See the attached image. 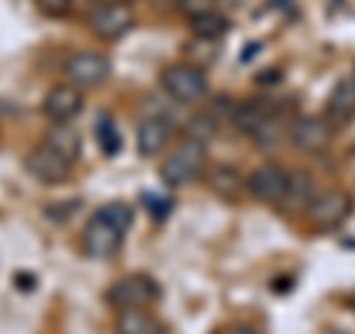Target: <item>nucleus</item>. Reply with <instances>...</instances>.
<instances>
[{
    "instance_id": "f257e3e1",
    "label": "nucleus",
    "mask_w": 355,
    "mask_h": 334,
    "mask_svg": "<svg viewBox=\"0 0 355 334\" xmlns=\"http://www.w3.org/2000/svg\"><path fill=\"white\" fill-rule=\"evenodd\" d=\"M133 225V210L125 202H110L86 222L83 228V252L95 261H107L121 249L125 234Z\"/></svg>"
},
{
    "instance_id": "f03ea898",
    "label": "nucleus",
    "mask_w": 355,
    "mask_h": 334,
    "mask_svg": "<svg viewBox=\"0 0 355 334\" xmlns=\"http://www.w3.org/2000/svg\"><path fill=\"white\" fill-rule=\"evenodd\" d=\"M205 172V142L202 139H184L169 157L163 160L160 175L169 186H187Z\"/></svg>"
},
{
    "instance_id": "7ed1b4c3",
    "label": "nucleus",
    "mask_w": 355,
    "mask_h": 334,
    "mask_svg": "<svg viewBox=\"0 0 355 334\" xmlns=\"http://www.w3.org/2000/svg\"><path fill=\"white\" fill-rule=\"evenodd\" d=\"M160 299V284L154 281L146 272H133L113 281V287L107 290V302L116 310H128V308H148Z\"/></svg>"
},
{
    "instance_id": "20e7f679",
    "label": "nucleus",
    "mask_w": 355,
    "mask_h": 334,
    "mask_svg": "<svg viewBox=\"0 0 355 334\" xmlns=\"http://www.w3.org/2000/svg\"><path fill=\"white\" fill-rule=\"evenodd\" d=\"M163 92L178 104H198L207 98V77L196 65H169L160 77Z\"/></svg>"
},
{
    "instance_id": "39448f33",
    "label": "nucleus",
    "mask_w": 355,
    "mask_h": 334,
    "mask_svg": "<svg viewBox=\"0 0 355 334\" xmlns=\"http://www.w3.org/2000/svg\"><path fill=\"white\" fill-rule=\"evenodd\" d=\"M246 189L252 198L263 204H284L287 189H291V172L279 163H263L249 175Z\"/></svg>"
},
{
    "instance_id": "423d86ee",
    "label": "nucleus",
    "mask_w": 355,
    "mask_h": 334,
    "mask_svg": "<svg viewBox=\"0 0 355 334\" xmlns=\"http://www.w3.org/2000/svg\"><path fill=\"white\" fill-rule=\"evenodd\" d=\"M352 213V195L347 189H326V193H317L314 202L308 204V219L314 228H338L340 222H347Z\"/></svg>"
},
{
    "instance_id": "0eeeda50",
    "label": "nucleus",
    "mask_w": 355,
    "mask_h": 334,
    "mask_svg": "<svg viewBox=\"0 0 355 334\" xmlns=\"http://www.w3.org/2000/svg\"><path fill=\"white\" fill-rule=\"evenodd\" d=\"M62 71L69 77V83L80 89H92V86H101L110 77V60L98 51H74L62 62Z\"/></svg>"
},
{
    "instance_id": "6e6552de",
    "label": "nucleus",
    "mask_w": 355,
    "mask_h": 334,
    "mask_svg": "<svg viewBox=\"0 0 355 334\" xmlns=\"http://www.w3.org/2000/svg\"><path fill=\"white\" fill-rule=\"evenodd\" d=\"M130 27H133V12L125 3H98L89 12V30L104 42L121 39L125 33H130Z\"/></svg>"
},
{
    "instance_id": "1a4fd4ad",
    "label": "nucleus",
    "mask_w": 355,
    "mask_h": 334,
    "mask_svg": "<svg viewBox=\"0 0 355 334\" xmlns=\"http://www.w3.org/2000/svg\"><path fill=\"white\" fill-rule=\"evenodd\" d=\"M331 133H335V128L326 118L302 116L291 125V142L302 154H323L331 146Z\"/></svg>"
},
{
    "instance_id": "9d476101",
    "label": "nucleus",
    "mask_w": 355,
    "mask_h": 334,
    "mask_svg": "<svg viewBox=\"0 0 355 334\" xmlns=\"http://www.w3.org/2000/svg\"><path fill=\"white\" fill-rule=\"evenodd\" d=\"M24 166H27V172L36 177V181H42V184H62V181H69L74 163H69L65 157H60L57 151L48 148V146L42 142V146H36V148L27 151Z\"/></svg>"
},
{
    "instance_id": "9b49d317",
    "label": "nucleus",
    "mask_w": 355,
    "mask_h": 334,
    "mask_svg": "<svg viewBox=\"0 0 355 334\" xmlns=\"http://www.w3.org/2000/svg\"><path fill=\"white\" fill-rule=\"evenodd\" d=\"M44 116L51 121H71L83 109V89L74 83H57L44 95Z\"/></svg>"
},
{
    "instance_id": "f8f14e48",
    "label": "nucleus",
    "mask_w": 355,
    "mask_h": 334,
    "mask_svg": "<svg viewBox=\"0 0 355 334\" xmlns=\"http://www.w3.org/2000/svg\"><path fill=\"white\" fill-rule=\"evenodd\" d=\"M172 139V125L163 116H148L139 121L137 128V148L142 157H157L160 151H166Z\"/></svg>"
},
{
    "instance_id": "ddd939ff",
    "label": "nucleus",
    "mask_w": 355,
    "mask_h": 334,
    "mask_svg": "<svg viewBox=\"0 0 355 334\" xmlns=\"http://www.w3.org/2000/svg\"><path fill=\"white\" fill-rule=\"evenodd\" d=\"M352 116H355V77H347V80H340L331 89L323 118L331 128H340V125H347V121H352Z\"/></svg>"
},
{
    "instance_id": "4468645a",
    "label": "nucleus",
    "mask_w": 355,
    "mask_h": 334,
    "mask_svg": "<svg viewBox=\"0 0 355 334\" xmlns=\"http://www.w3.org/2000/svg\"><path fill=\"white\" fill-rule=\"evenodd\" d=\"M44 146L53 148L69 163H77V157H80V151H83V139H80V133L71 128V121H53L51 130L44 133Z\"/></svg>"
},
{
    "instance_id": "2eb2a0df",
    "label": "nucleus",
    "mask_w": 355,
    "mask_h": 334,
    "mask_svg": "<svg viewBox=\"0 0 355 334\" xmlns=\"http://www.w3.org/2000/svg\"><path fill=\"white\" fill-rule=\"evenodd\" d=\"M113 328L116 334H166V326L154 314H148L146 308L119 310Z\"/></svg>"
},
{
    "instance_id": "dca6fc26",
    "label": "nucleus",
    "mask_w": 355,
    "mask_h": 334,
    "mask_svg": "<svg viewBox=\"0 0 355 334\" xmlns=\"http://www.w3.org/2000/svg\"><path fill=\"white\" fill-rule=\"evenodd\" d=\"M207 184L214 189L216 195L222 198H237L243 189H246V181H243V175L234 169V166L222 163V166H214V169L207 172Z\"/></svg>"
},
{
    "instance_id": "f3484780",
    "label": "nucleus",
    "mask_w": 355,
    "mask_h": 334,
    "mask_svg": "<svg viewBox=\"0 0 355 334\" xmlns=\"http://www.w3.org/2000/svg\"><path fill=\"white\" fill-rule=\"evenodd\" d=\"M270 118H272L270 109H266L261 101H246V104L234 107V113H231V121H234L237 130L246 133V137H254Z\"/></svg>"
},
{
    "instance_id": "a211bd4d",
    "label": "nucleus",
    "mask_w": 355,
    "mask_h": 334,
    "mask_svg": "<svg viewBox=\"0 0 355 334\" xmlns=\"http://www.w3.org/2000/svg\"><path fill=\"white\" fill-rule=\"evenodd\" d=\"M228 27H231V21L222 12H216V9H198L190 18V30L198 39H219L228 33Z\"/></svg>"
},
{
    "instance_id": "6ab92c4d",
    "label": "nucleus",
    "mask_w": 355,
    "mask_h": 334,
    "mask_svg": "<svg viewBox=\"0 0 355 334\" xmlns=\"http://www.w3.org/2000/svg\"><path fill=\"white\" fill-rule=\"evenodd\" d=\"M314 195H317V184H314V177L305 175V172H296V175H291V189H287L284 204L308 210V204L314 202Z\"/></svg>"
},
{
    "instance_id": "aec40b11",
    "label": "nucleus",
    "mask_w": 355,
    "mask_h": 334,
    "mask_svg": "<svg viewBox=\"0 0 355 334\" xmlns=\"http://www.w3.org/2000/svg\"><path fill=\"white\" fill-rule=\"evenodd\" d=\"M95 133H98V142H101V151L107 154V157H113V154L121 151V133H119L116 121L110 118V116H101V121H98Z\"/></svg>"
},
{
    "instance_id": "412c9836",
    "label": "nucleus",
    "mask_w": 355,
    "mask_h": 334,
    "mask_svg": "<svg viewBox=\"0 0 355 334\" xmlns=\"http://www.w3.org/2000/svg\"><path fill=\"white\" fill-rule=\"evenodd\" d=\"M36 6L44 9L48 15H62V12H69L71 0H36Z\"/></svg>"
},
{
    "instance_id": "4be33fe9",
    "label": "nucleus",
    "mask_w": 355,
    "mask_h": 334,
    "mask_svg": "<svg viewBox=\"0 0 355 334\" xmlns=\"http://www.w3.org/2000/svg\"><path fill=\"white\" fill-rule=\"evenodd\" d=\"M231 334H261V331H258V328H252V326H237Z\"/></svg>"
},
{
    "instance_id": "5701e85b",
    "label": "nucleus",
    "mask_w": 355,
    "mask_h": 334,
    "mask_svg": "<svg viewBox=\"0 0 355 334\" xmlns=\"http://www.w3.org/2000/svg\"><path fill=\"white\" fill-rule=\"evenodd\" d=\"M349 308H352V310H355V293H352V296H349Z\"/></svg>"
},
{
    "instance_id": "b1692460",
    "label": "nucleus",
    "mask_w": 355,
    "mask_h": 334,
    "mask_svg": "<svg viewBox=\"0 0 355 334\" xmlns=\"http://www.w3.org/2000/svg\"><path fill=\"white\" fill-rule=\"evenodd\" d=\"M231 3H237V0H231Z\"/></svg>"
}]
</instances>
